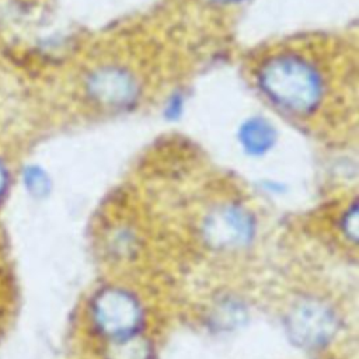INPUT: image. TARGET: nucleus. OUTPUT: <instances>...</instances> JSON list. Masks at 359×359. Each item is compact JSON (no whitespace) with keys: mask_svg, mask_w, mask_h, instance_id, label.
I'll return each mask as SVG.
<instances>
[{"mask_svg":"<svg viewBox=\"0 0 359 359\" xmlns=\"http://www.w3.org/2000/svg\"><path fill=\"white\" fill-rule=\"evenodd\" d=\"M88 87L95 100L112 107L125 105L136 93L133 77L118 67L100 69L93 74Z\"/></svg>","mask_w":359,"mask_h":359,"instance_id":"obj_5","label":"nucleus"},{"mask_svg":"<svg viewBox=\"0 0 359 359\" xmlns=\"http://www.w3.org/2000/svg\"><path fill=\"white\" fill-rule=\"evenodd\" d=\"M258 86L279 108L306 115L321 102L324 80L321 72L309 59L294 52H280L265 60L258 69Z\"/></svg>","mask_w":359,"mask_h":359,"instance_id":"obj_1","label":"nucleus"},{"mask_svg":"<svg viewBox=\"0 0 359 359\" xmlns=\"http://www.w3.org/2000/svg\"><path fill=\"white\" fill-rule=\"evenodd\" d=\"M91 314L98 331L109 339L136 334L143 323V311L136 297L119 287L100 290L93 300Z\"/></svg>","mask_w":359,"mask_h":359,"instance_id":"obj_2","label":"nucleus"},{"mask_svg":"<svg viewBox=\"0 0 359 359\" xmlns=\"http://www.w3.org/2000/svg\"><path fill=\"white\" fill-rule=\"evenodd\" d=\"M286 330L297 346L317 349L328 344L337 332V317L323 302L306 299L296 303L287 313Z\"/></svg>","mask_w":359,"mask_h":359,"instance_id":"obj_3","label":"nucleus"},{"mask_svg":"<svg viewBox=\"0 0 359 359\" xmlns=\"http://www.w3.org/2000/svg\"><path fill=\"white\" fill-rule=\"evenodd\" d=\"M342 229H344L345 234L349 238L356 240V237H358V209H356V205L352 206V209L345 215L344 222H342Z\"/></svg>","mask_w":359,"mask_h":359,"instance_id":"obj_8","label":"nucleus"},{"mask_svg":"<svg viewBox=\"0 0 359 359\" xmlns=\"http://www.w3.org/2000/svg\"><path fill=\"white\" fill-rule=\"evenodd\" d=\"M240 142L251 154H262L275 142V129L262 118L248 119L240 129Z\"/></svg>","mask_w":359,"mask_h":359,"instance_id":"obj_6","label":"nucleus"},{"mask_svg":"<svg viewBox=\"0 0 359 359\" xmlns=\"http://www.w3.org/2000/svg\"><path fill=\"white\" fill-rule=\"evenodd\" d=\"M254 233L251 216L238 206L227 205L212 212L203 226L206 241L216 248H236L247 244Z\"/></svg>","mask_w":359,"mask_h":359,"instance_id":"obj_4","label":"nucleus"},{"mask_svg":"<svg viewBox=\"0 0 359 359\" xmlns=\"http://www.w3.org/2000/svg\"><path fill=\"white\" fill-rule=\"evenodd\" d=\"M104 356L105 359H151L153 349L149 339L136 332L109 339Z\"/></svg>","mask_w":359,"mask_h":359,"instance_id":"obj_7","label":"nucleus"},{"mask_svg":"<svg viewBox=\"0 0 359 359\" xmlns=\"http://www.w3.org/2000/svg\"><path fill=\"white\" fill-rule=\"evenodd\" d=\"M219 1H231V0H219Z\"/></svg>","mask_w":359,"mask_h":359,"instance_id":"obj_9","label":"nucleus"}]
</instances>
